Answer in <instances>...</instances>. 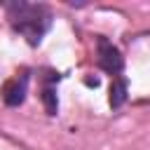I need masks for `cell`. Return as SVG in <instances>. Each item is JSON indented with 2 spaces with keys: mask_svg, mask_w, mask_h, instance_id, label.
I'll use <instances>...</instances> for the list:
<instances>
[{
  "mask_svg": "<svg viewBox=\"0 0 150 150\" xmlns=\"http://www.w3.org/2000/svg\"><path fill=\"white\" fill-rule=\"evenodd\" d=\"M7 19L12 23V28L26 38V42L30 47H38L45 38V33L52 26V12L47 5L40 2H23V0H14V2H2Z\"/></svg>",
  "mask_w": 150,
  "mask_h": 150,
  "instance_id": "1",
  "label": "cell"
},
{
  "mask_svg": "<svg viewBox=\"0 0 150 150\" xmlns=\"http://www.w3.org/2000/svg\"><path fill=\"white\" fill-rule=\"evenodd\" d=\"M96 49H98V59H96L98 68H103L110 75H120L124 70V56L108 38H98L96 40Z\"/></svg>",
  "mask_w": 150,
  "mask_h": 150,
  "instance_id": "2",
  "label": "cell"
},
{
  "mask_svg": "<svg viewBox=\"0 0 150 150\" xmlns=\"http://www.w3.org/2000/svg\"><path fill=\"white\" fill-rule=\"evenodd\" d=\"M26 91H28V73H21L19 77H14V80H9L5 84V89H2L5 105H9V108L21 105L26 101Z\"/></svg>",
  "mask_w": 150,
  "mask_h": 150,
  "instance_id": "3",
  "label": "cell"
},
{
  "mask_svg": "<svg viewBox=\"0 0 150 150\" xmlns=\"http://www.w3.org/2000/svg\"><path fill=\"white\" fill-rule=\"evenodd\" d=\"M61 80L59 73H47L45 75V87H42V105H45V112L47 115H56L59 112V96H56V82Z\"/></svg>",
  "mask_w": 150,
  "mask_h": 150,
  "instance_id": "4",
  "label": "cell"
},
{
  "mask_svg": "<svg viewBox=\"0 0 150 150\" xmlns=\"http://www.w3.org/2000/svg\"><path fill=\"white\" fill-rule=\"evenodd\" d=\"M124 101H127V80L115 77L112 84H110V105L120 108V105H124Z\"/></svg>",
  "mask_w": 150,
  "mask_h": 150,
  "instance_id": "5",
  "label": "cell"
},
{
  "mask_svg": "<svg viewBox=\"0 0 150 150\" xmlns=\"http://www.w3.org/2000/svg\"><path fill=\"white\" fill-rule=\"evenodd\" d=\"M84 82H87V84H89V87H98V80H96V77H87V80H84Z\"/></svg>",
  "mask_w": 150,
  "mask_h": 150,
  "instance_id": "6",
  "label": "cell"
}]
</instances>
